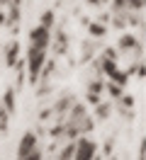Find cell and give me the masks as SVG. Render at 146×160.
I'll return each mask as SVG.
<instances>
[{
  "label": "cell",
  "mask_w": 146,
  "mask_h": 160,
  "mask_svg": "<svg viewBox=\"0 0 146 160\" xmlns=\"http://www.w3.org/2000/svg\"><path fill=\"white\" fill-rule=\"evenodd\" d=\"M44 61H46V46L32 44L29 51H27V70H29V80H32V82H37L39 73L44 68Z\"/></svg>",
  "instance_id": "6da1fadb"
},
{
  "label": "cell",
  "mask_w": 146,
  "mask_h": 160,
  "mask_svg": "<svg viewBox=\"0 0 146 160\" xmlns=\"http://www.w3.org/2000/svg\"><path fill=\"white\" fill-rule=\"evenodd\" d=\"M17 158H24V160L41 158V153H39V148H37V136H34V133H24V136H22L19 148H17Z\"/></svg>",
  "instance_id": "7a4b0ae2"
},
{
  "label": "cell",
  "mask_w": 146,
  "mask_h": 160,
  "mask_svg": "<svg viewBox=\"0 0 146 160\" xmlns=\"http://www.w3.org/2000/svg\"><path fill=\"white\" fill-rule=\"evenodd\" d=\"M95 153H97V146L90 138H76V155L73 158L90 160V158H95Z\"/></svg>",
  "instance_id": "3957f363"
},
{
  "label": "cell",
  "mask_w": 146,
  "mask_h": 160,
  "mask_svg": "<svg viewBox=\"0 0 146 160\" xmlns=\"http://www.w3.org/2000/svg\"><path fill=\"white\" fill-rule=\"evenodd\" d=\"M29 41L37 44V46H46L49 44V27H44V24L34 27V29L29 32Z\"/></svg>",
  "instance_id": "277c9868"
},
{
  "label": "cell",
  "mask_w": 146,
  "mask_h": 160,
  "mask_svg": "<svg viewBox=\"0 0 146 160\" xmlns=\"http://www.w3.org/2000/svg\"><path fill=\"white\" fill-rule=\"evenodd\" d=\"M117 12L124 10H144V0H115Z\"/></svg>",
  "instance_id": "5b68a950"
},
{
  "label": "cell",
  "mask_w": 146,
  "mask_h": 160,
  "mask_svg": "<svg viewBox=\"0 0 146 160\" xmlns=\"http://www.w3.org/2000/svg\"><path fill=\"white\" fill-rule=\"evenodd\" d=\"M119 46H122V49H139V51H141V44H139V41H136L132 34L122 37V39H119Z\"/></svg>",
  "instance_id": "8992f818"
},
{
  "label": "cell",
  "mask_w": 146,
  "mask_h": 160,
  "mask_svg": "<svg viewBox=\"0 0 146 160\" xmlns=\"http://www.w3.org/2000/svg\"><path fill=\"white\" fill-rule=\"evenodd\" d=\"M17 56H19V46L12 41L8 46V66H15V63H17Z\"/></svg>",
  "instance_id": "52a82bcc"
},
{
  "label": "cell",
  "mask_w": 146,
  "mask_h": 160,
  "mask_svg": "<svg viewBox=\"0 0 146 160\" xmlns=\"http://www.w3.org/2000/svg\"><path fill=\"white\" fill-rule=\"evenodd\" d=\"M58 155H61V158H73V155H76V141H73V143H68Z\"/></svg>",
  "instance_id": "ba28073f"
},
{
  "label": "cell",
  "mask_w": 146,
  "mask_h": 160,
  "mask_svg": "<svg viewBox=\"0 0 146 160\" xmlns=\"http://www.w3.org/2000/svg\"><path fill=\"white\" fill-rule=\"evenodd\" d=\"M5 109H8V112H15V95H12V90L5 95Z\"/></svg>",
  "instance_id": "9c48e42d"
},
{
  "label": "cell",
  "mask_w": 146,
  "mask_h": 160,
  "mask_svg": "<svg viewBox=\"0 0 146 160\" xmlns=\"http://www.w3.org/2000/svg\"><path fill=\"white\" fill-rule=\"evenodd\" d=\"M90 34H93V37H102V34H105V27H102V24H90Z\"/></svg>",
  "instance_id": "30bf717a"
},
{
  "label": "cell",
  "mask_w": 146,
  "mask_h": 160,
  "mask_svg": "<svg viewBox=\"0 0 146 160\" xmlns=\"http://www.w3.org/2000/svg\"><path fill=\"white\" fill-rule=\"evenodd\" d=\"M51 22H54V12H44V17H41V24H44V27H51Z\"/></svg>",
  "instance_id": "8fae6325"
},
{
  "label": "cell",
  "mask_w": 146,
  "mask_h": 160,
  "mask_svg": "<svg viewBox=\"0 0 146 160\" xmlns=\"http://www.w3.org/2000/svg\"><path fill=\"white\" fill-rule=\"evenodd\" d=\"M107 114H110V109H107V104H100V109H97V117H100V119H105Z\"/></svg>",
  "instance_id": "7c38bea8"
},
{
  "label": "cell",
  "mask_w": 146,
  "mask_h": 160,
  "mask_svg": "<svg viewBox=\"0 0 146 160\" xmlns=\"http://www.w3.org/2000/svg\"><path fill=\"white\" fill-rule=\"evenodd\" d=\"M68 104H71V100H61L56 104V112H63V109H68Z\"/></svg>",
  "instance_id": "4fadbf2b"
},
{
  "label": "cell",
  "mask_w": 146,
  "mask_h": 160,
  "mask_svg": "<svg viewBox=\"0 0 146 160\" xmlns=\"http://www.w3.org/2000/svg\"><path fill=\"white\" fill-rule=\"evenodd\" d=\"M119 88H122V85H115V82H112V85H110V92H112L115 97H119V95H122V90H119Z\"/></svg>",
  "instance_id": "5bb4252c"
},
{
  "label": "cell",
  "mask_w": 146,
  "mask_h": 160,
  "mask_svg": "<svg viewBox=\"0 0 146 160\" xmlns=\"http://www.w3.org/2000/svg\"><path fill=\"white\" fill-rule=\"evenodd\" d=\"M102 90V82H90V92H100Z\"/></svg>",
  "instance_id": "9a60e30c"
},
{
  "label": "cell",
  "mask_w": 146,
  "mask_h": 160,
  "mask_svg": "<svg viewBox=\"0 0 146 160\" xmlns=\"http://www.w3.org/2000/svg\"><path fill=\"white\" fill-rule=\"evenodd\" d=\"M8 2H10V0H0V8H3V5H8Z\"/></svg>",
  "instance_id": "2e32d148"
},
{
  "label": "cell",
  "mask_w": 146,
  "mask_h": 160,
  "mask_svg": "<svg viewBox=\"0 0 146 160\" xmlns=\"http://www.w3.org/2000/svg\"><path fill=\"white\" fill-rule=\"evenodd\" d=\"M88 2H95V5H97V2H100V0H88Z\"/></svg>",
  "instance_id": "e0dca14e"
},
{
  "label": "cell",
  "mask_w": 146,
  "mask_h": 160,
  "mask_svg": "<svg viewBox=\"0 0 146 160\" xmlns=\"http://www.w3.org/2000/svg\"><path fill=\"white\" fill-rule=\"evenodd\" d=\"M0 117H3V104H0Z\"/></svg>",
  "instance_id": "ac0fdd59"
},
{
  "label": "cell",
  "mask_w": 146,
  "mask_h": 160,
  "mask_svg": "<svg viewBox=\"0 0 146 160\" xmlns=\"http://www.w3.org/2000/svg\"><path fill=\"white\" fill-rule=\"evenodd\" d=\"M100 2H102V0H100Z\"/></svg>",
  "instance_id": "d6986e66"
}]
</instances>
